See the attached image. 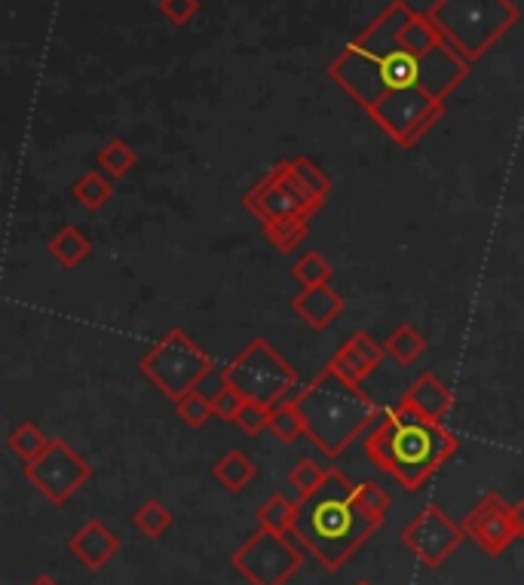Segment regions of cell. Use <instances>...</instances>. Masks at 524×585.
<instances>
[{"label":"cell","instance_id":"obj_28","mask_svg":"<svg viewBox=\"0 0 524 585\" xmlns=\"http://www.w3.org/2000/svg\"><path fill=\"white\" fill-rule=\"evenodd\" d=\"M331 365H335V368H338V372L343 374V377H347V380H350V384H356V386H362V380H365V377H369V374L374 372V368H371L369 362L362 358V353H359V350H356V346L350 341L340 343L338 353L331 356Z\"/></svg>","mask_w":524,"mask_h":585},{"label":"cell","instance_id":"obj_17","mask_svg":"<svg viewBox=\"0 0 524 585\" xmlns=\"http://www.w3.org/2000/svg\"><path fill=\"white\" fill-rule=\"evenodd\" d=\"M50 444H53V439H50L34 420L15 423L13 432L7 435V448L13 451L15 457L22 460V466H29V463H34L37 457H43Z\"/></svg>","mask_w":524,"mask_h":585},{"label":"cell","instance_id":"obj_8","mask_svg":"<svg viewBox=\"0 0 524 585\" xmlns=\"http://www.w3.org/2000/svg\"><path fill=\"white\" fill-rule=\"evenodd\" d=\"M304 549L292 537L270 528H258L233 552L230 564L249 585H285L304 567Z\"/></svg>","mask_w":524,"mask_h":585},{"label":"cell","instance_id":"obj_35","mask_svg":"<svg viewBox=\"0 0 524 585\" xmlns=\"http://www.w3.org/2000/svg\"><path fill=\"white\" fill-rule=\"evenodd\" d=\"M512 521H515V533L518 540H524V500H518L512 506Z\"/></svg>","mask_w":524,"mask_h":585},{"label":"cell","instance_id":"obj_3","mask_svg":"<svg viewBox=\"0 0 524 585\" xmlns=\"http://www.w3.org/2000/svg\"><path fill=\"white\" fill-rule=\"evenodd\" d=\"M295 405L304 417L307 439L331 460L359 442L381 417L369 393L350 384L331 362L301 389Z\"/></svg>","mask_w":524,"mask_h":585},{"label":"cell","instance_id":"obj_7","mask_svg":"<svg viewBox=\"0 0 524 585\" xmlns=\"http://www.w3.org/2000/svg\"><path fill=\"white\" fill-rule=\"evenodd\" d=\"M242 206L255 214L261 224H276L283 218H316L326 209V202H319L307 187L301 185L292 159L273 163L255 185L245 190Z\"/></svg>","mask_w":524,"mask_h":585},{"label":"cell","instance_id":"obj_33","mask_svg":"<svg viewBox=\"0 0 524 585\" xmlns=\"http://www.w3.org/2000/svg\"><path fill=\"white\" fill-rule=\"evenodd\" d=\"M160 13L172 25H187L199 13V0H160Z\"/></svg>","mask_w":524,"mask_h":585},{"label":"cell","instance_id":"obj_10","mask_svg":"<svg viewBox=\"0 0 524 585\" xmlns=\"http://www.w3.org/2000/svg\"><path fill=\"white\" fill-rule=\"evenodd\" d=\"M399 540L424 564L426 571H436L454 555V549L467 540V533L460 525H454L451 515L445 512L441 506L429 503L405 525Z\"/></svg>","mask_w":524,"mask_h":585},{"label":"cell","instance_id":"obj_14","mask_svg":"<svg viewBox=\"0 0 524 585\" xmlns=\"http://www.w3.org/2000/svg\"><path fill=\"white\" fill-rule=\"evenodd\" d=\"M402 405L412 408L426 420H436V423H445V417L451 415L454 408V393L451 386L445 384L441 377H436L433 372H424L417 380H414L405 393H402Z\"/></svg>","mask_w":524,"mask_h":585},{"label":"cell","instance_id":"obj_27","mask_svg":"<svg viewBox=\"0 0 524 585\" xmlns=\"http://www.w3.org/2000/svg\"><path fill=\"white\" fill-rule=\"evenodd\" d=\"M175 405V415L185 420L190 429H203L209 420H215V408H212V396H206V393H187L178 401H172Z\"/></svg>","mask_w":524,"mask_h":585},{"label":"cell","instance_id":"obj_31","mask_svg":"<svg viewBox=\"0 0 524 585\" xmlns=\"http://www.w3.org/2000/svg\"><path fill=\"white\" fill-rule=\"evenodd\" d=\"M353 497L365 512L374 515V518H381V521L386 518V512H390V494H386L378 482H359Z\"/></svg>","mask_w":524,"mask_h":585},{"label":"cell","instance_id":"obj_16","mask_svg":"<svg viewBox=\"0 0 524 585\" xmlns=\"http://www.w3.org/2000/svg\"><path fill=\"white\" fill-rule=\"evenodd\" d=\"M212 478L225 487L227 494H242L258 478L255 460L249 457L245 451H240V448H230L225 457L212 466Z\"/></svg>","mask_w":524,"mask_h":585},{"label":"cell","instance_id":"obj_36","mask_svg":"<svg viewBox=\"0 0 524 585\" xmlns=\"http://www.w3.org/2000/svg\"><path fill=\"white\" fill-rule=\"evenodd\" d=\"M29 585H62L56 576H50V573H41V576H34Z\"/></svg>","mask_w":524,"mask_h":585},{"label":"cell","instance_id":"obj_32","mask_svg":"<svg viewBox=\"0 0 524 585\" xmlns=\"http://www.w3.org/2000/svg\"><path fill=\"white\" fill-rule=\"evenodd\" d=\"M268 423H270V408L258 405V401H249V405L242 408L240 420H237V427H240L245 435H258V432H264Z\"/></svg>","mask_w":524,"mask_h":585},{"label":"cell","instance_id":"obj_5","mask_svg":"<svg viewBox=\"0 0 524 585\" xmlns=\"http://www.w3.org/2000/svg\"><path fill=\"white\" fill-rule=\"evenodd\" d=\"M139 368L170 401H178L215 372L212 356L185 329L166 331L160 341L144 350Z\"/></svg>","mask_w":524,"mask_h":585},{"label":"cell","instance_id":"obj_22","mask_svg":"<svg viewBox=\"0 0 524 585\" xmlns=\"http://www.w3.org/2000/svg\"><path fill=\"white\" fill-rule=\"evenodd\" d=\"M268 429H270V435L283 444H295L301 435H307V429H304V417H301L295 399H288V401H283V405H276V408H270Z\"/></svg>","mask_w":524,"mask_h":585},{"label":"cell","instance_id":"obj_18","mask_svg":"<svg viewBox=\"0 0 524 585\" xmlns=\"http://www.w3.org/2000/svg\"><path fill=\"white\" fill-rule=\"evenodd\" d=\"M72 197L86 212H101L113 200V185L105 172H84L72 185Z\"/></svg>","mask_w":524,"mask_h":585},{"label":"cell","instance_id":"obj_6","mask_svg":"<svg viewBox=\"0 0 524 585\" xmlns=\"http://www.w3.org/2000/svg\"><path fill=\"white\" fill-rule=\"evenodd\" d=\"M221 380L233 384L249 401L276 408L298 389V372L280 356L268 338H252L221 368Z\"/></svg>","mask_w":524,"mask_h":585},{"label":"cell","instance_id":"obj_21","mask_svg":"<svg viewBox=\"0 0 524 585\" xmlns=\"http://www.w3.org/2000/svg\"><path fill=\"white\" fill-rule=\"evenodd\" d=\"M264 240H268L280 255H292L310 233V218H283L276 224H261Z\"/></svg>","mask_w":524,"mask_h":585},{"label":"cell","instance_id":"obj_11","mask_svg":"<svg viewBox=\"0 0 524 585\" xmlns=\"http://www.w3.org/2000/svg\"><path fill=\"white\" fill-rule=\"evenodd\" d=\"M460 528H463V533L472 543L482 549L484 555L491 558H500L518 540L515 521H512V506L500 494H484L482 500L469 509Z\"/></svg>","mask_w":524,"mask_h":585},{"label":"cell","instance_id":"obj_15","mask_svg":"<svg viewBox=\"0 0 524 585\" xmlns=\"http://www.w3.org/2000/svg\"><path fill=\"white\" fill-rule=\"evenodd\" d=\"M89 252H92V243H89V236L77 224H62L46 240V255L53 257L58 267H65V271L80 267L86 257H89Z\"/></svg>","mask_w":524,"mask_h":585},{"label":"cell","instance_id":"obj_1","mask_svg":"<svg viewBox=\"0 0 524 585\" xmlns=\"http://www.w3.org/2000/svg\"><path fill=\"white\" fill-rule=\"evenodd\" d=\"M460 439L445 423L426 420L399 401L396 408L383 411V417L365 432L362 451L365 457L408 494L421 487L457 454Z\"/></svg>","mask_w":524,"mask_h":585},{"label":"cell","instance_id":"obj_13","mask_svg":"<svg viewBox=\"0 0 524 585\" xmlns=\"http://www.w3.org/2000/svg\"><path fill=\"white\" fill-rule=\"evenodd\" d=\"M68 552L84 564L86 571H101L120 552V537L101 518H89L68 540Z\"/></svg>","mask_w":524,"mask_h":585},{"label":"cell","instance_id":"obj_23","mask_svg":"<svg viewBox=\"0 0 524 585\" xmlns=\"http://www.w3.org/2000/svg\"><path fill=\"white\" fill-rule=\"evenodd\" d=\"M99 169L108 175V178H127L129 172L139 166V154H135V147L123 139H111V142L105 144L99 151Z\"/></svg>","mask_w":524,"mask_h":585},{"label":"cell","instance_id":"obj_2","mask_svg":"<svg viewBox=\"0 0 524 585\" xmlns=\"http://www.w3.org/2000/svg\"><path fill=\"white\" fill-rule=\"evenodd\" d=\"M353 494L356 485L343 472L328 470L323 487L301 503L295 530L288 533L328 573H338L383 525L356 503Z\"/></svg>","mask_w":524,"mask_h":585},{"label":"cell","instance_id":"obj_24","mask_svg":"<svg viewBox=\"0 0 524 585\" xmlns=\"http://www.w3.org/2000/svg\"><path fill=\"white\" fill-rule=\"evenodd\" d=\"M331 276H335V267H331L319 252H313V249L310 252H304V255L292 264V279H295L301 288L326 286V283H331Z\"/></svg>","mask_w":524,"mask_h":585},{"label":"cell","instance_id":"obj_9","mask_svg":"<svg viewBox=\"0 0 524 585\" xmlns=\"http://www.w3.org/2000/svg\"><path fill=\"white\" fill-rule=\"evenodd\" d=\"M25 478L43 500L65 506L92 478V463L80 451H74L65 439H53L46 454L25 466Z\"/></svg>","mask_w":524,"mask_h":585},{"label":"cell","instance_id":"obj_34","mask_svg":"<svg viewBox=\"0 0 524 585\" xmlns=\"http://www.w3.org/2000/svg\"><path fill=\"white\" fill-rule=\"evenodd\" d=\"M347 341L353 343L356 350L362 353V358L369 362L371 368H378V365H381V362H383V356H386V343H378V341H374V338H371L369 331H353V334H350Z\"/></svg>","mask_w":524,"mask_h":585},{"label":"cell","instance_id":"obj_37","mask_svg":"<svg viewBox=\"0 0 524 585\" xmlns=\"http://www.w3.org/2000/svg\"><path fill=\"white\" fill-rule=\"evenodd\" d=\"M353 585H371V583H365V580H362V583H353Z\"/></svg>","mask_w":524,"mask_h":585},{"label":"cell","instance_id":"obj_29","mask_svg":"<svg viewBox=\"0 0 524 585\" xmlns=\"http://www.w3.org/2000/svg\"><path fill=\"white\" fill-rule=\"evenodd\" d=\"M292 166H295V175H298V181L307 190H310L313 197L319 202H328V197H331V178H328L326 172L319 169L316 163H313L310 157H295L292 159Z\"/></svg>","mask_w":524,"mask_h":585},{"label":"cell","instance_id":"obj_20","mask_svg":"<svg viewBox=\"0 0 524 585\" xmlns=\"http://www.w3.org/2000/svg\"><path fill=\"white\" fill-rule=\"evenodd\" d=\"M383 343H386V353L396 358L399 365H405V368H412L414 362L426 353V346H429L424 334L414 329V325H408V322H399Z\"/></svg>","mask_w":524,"mask_h":585},{"label":"cell","instance_id":"obj_26","mask_svg":"<svg viewBox=\"0 0 524 585\" xmlns=\"http://www.w3.org/2000/svg\"><path fill=\"white\" fill-rule=\"evenodd\" d=\"M326 478H328V470L326 466H319L313 457H301L298 463H295V470L288 472V485H292V490L298 494V503L313 497V494L323 487Z\"/></svg>","mask_w":524,"mask_h":585},{"label":"cell","instance_id":"obj_4","mask_svg":"<svg viewBox=\"0 0 524 585\" xmlns=\"http://www.w3.org/2000/svg\"><path fill=\"white\" fill-rule=\"evenodd\" d=\"M426 15L467 62H479L522 22V10L512 0H433Z\"/></svg>","mask_w":524,"mask_h":585},{"label":"cell","instance_id":"obj_25","mask_svg":"<svg viewBox=\"0 0 524 585\" xmlns=\"http://www.w3.org/2000/svg\"><path fill=\"white\" fill-rule=\"evenodd\" d=\"M132 525H135V530H139L142 537H148V540H160V537L172 528V512L160 500H148L135 509Z\"/></svg>","mask_w":524,"mask_h":585},{"label":"cell","instance_id":"obj_30","mask_svg":"<svg viewBox=\"0 0 524 585\" xmlns=\"http://www.w3.org/2000/svg\"><path fill=\"white\" fill-rule=\"evenodd\" d=\"M245 405H249V399L242 396L237 386L227 384V380H221V384H218V389L212 393L215 417H218V420H225V423H237Z\"/></svg>","mask_w":524,"mask_h":585},{"label":"cell","instance_id":"obj_12","mask_svg":"<svg viewBox=\"0 0 524 585\" xmlns=\"http://www.w3.org/2000/svg\"><path fill=\"white\" fill-rule=\"evenodd\" d=\"M343 295L331 288V283L326 286L301 288L298 295L292 298V313L298 316L301 322L313 331H328L340 316H343Z\"/></svg>","mask_w":524,"mask_h":585},{"label":"cell","instance_id":"obj_19","mask_svg":"<svg viewBox=\"0 0 524 585\" xmlns=\"http://www.w3.org/2000/svg\"><path fill=\"white\" fill-rule=\"evenodd\" d=\"M298 509L301 503L288 500L285 494H273L270 500H264L258 506V528H270L276 530V533H292L295 530V521H298Z\"/></svg>","mask_w":524,"mask_h":585}]
</instances>
